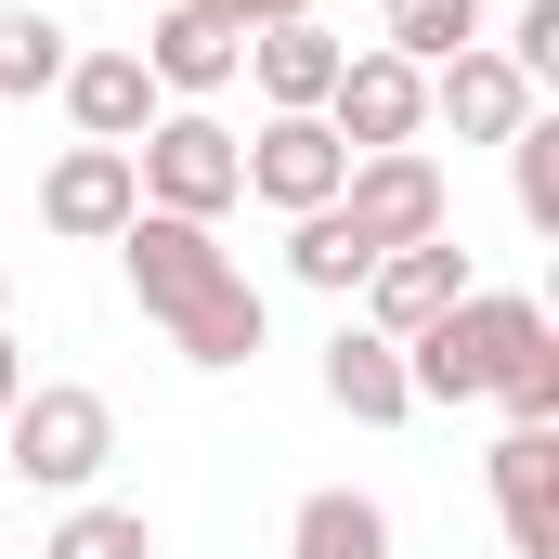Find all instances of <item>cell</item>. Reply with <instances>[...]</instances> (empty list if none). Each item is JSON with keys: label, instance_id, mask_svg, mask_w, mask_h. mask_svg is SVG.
Instances as JSON below:
<instances>
[{"label": "cell", "instance_id": "1", "mask_svg": "<svg viewBox=\"0 0 559 559\" xmlns=\"http://www.w3.org/2000/svg\"><path fill=\"white\" fill-rule=\"evenodd\" d=\"M118 261H131L143 312L169 325V352L182 365H248L261 352V286L235 274V248L209 235V222H169V209H131V235H118Z\"/></svg>", "mask_w": 559, "mask_h": 559}, {"label": "cell", "instance_id": "2", "mask_svg": "<svg viewBox=\"0 0 559 559\" xmlns=\"http://www.w3.org/2000/svg\"><path fill=\"white\" fill-rule=\"evenodd\" d=\"M534 338H547V312H534V299L468 286L442 325H417V338H404V391H417V404H495V391H508V365H521Z\"/></svg>", "mask_w": 559, "mask_h": 559}, {"label": "cell", "instance_id": "3", "mask_svg": "<svg viewBox=\"0 0 559 559\" xmlns=\"http://www.w3.org/2000/svg\"><path fill=\"white\" fill-rule=\"evenodd\" d=\"M118 455V404L79 391V378H26L13 417H0V468L39 481V495H92V468Z\"/></svg>", "mask_w": 559, "mask_h": 559}, {"label": "cell", "instance_id": "4", "mask_svg": "<svg viewBox=\"0 0 559 559\" xmlns=\"http://www.w3.org/2000/svg\"><path fill=\"white\" fill-rule=\"evenodd\" d=\"M131 182H143V209H169V222H222V209L248 195V143L222 131L209 105H169V118L131 143Z\"/></svg>", "mask_w": 559, "mask_h": 559}, {"label": "cell", "instance_id": "5", "mask_svg": "<svg viewBox=\"0 0 559 559\" xmlns=\"http://www.w3.org/2000/svg\"><path fill=\"white\" fill-rule=\"evenodd\" d=\"M338 222L391 261V248H429V235H455V195H442V169H429L417 143H391V156H352V182H338Z\"/></svg>", "mask_w": 559, "mask_h": 559}, {"label": "cell", "instance_id": "6", "mask_svg": "<svg viewBox=\"0 0 559 559\" xmlns=\"http://www.w3.org/2000/svg\"><path fill=\"white\" fill-rule=\"evenodd\" d=\"M312 118L338 131V156H391V143L429 131V79L404 66V52H352V66H338V92H325Z\"/></svg>", "mask_w": 559, "mask_h": 559}, {"label": "cell", "instance_id": "7", "mask_svg": "<svg viewBox=\"0 0 559 559\" xmlns=\"http://www.w3.org/2000/svg\"><path fill=\"white\" fill-rule=\"evenodd\" d=\"M131 209H143L131 143H66V156H52V182H39V222H52L66 248H118V235H131Z\"/></svg>", "mask_w": 559, "mask_h": 559}, {"label": "cell", "instance_id": "8", "mask_svg": "<svg viewBox=\"0 0 559 559\" xmlns=\"http://www.w3.org/2000/svg\"><path fill=\"white\" fill-rule=\"evenodd\" d=\"M66 118H79V143H143L156 118H169V92L143 79V52H66Z\"/></svg>", "mask_w": 559, "mask_h": 559}, {"label": "cell", "instance_id": "9", "mask_svg": "<svg viewBox=\"0 0 559 559\" xmlns=\"http://www.w3.org/2000/svg\"><path fill=\"white\" fill-rule=\"evenodd\" d=\"M455 299H468V248H455V235H429V248H391V261L365 274V312H378V338H391V352H404L417 325H442Z\"/></svg>", "mask_w": 559, "mask_h": 559}, {"label": "cell", "instance_id": "10", "mask_svg": "<svg viewBox=\"0 0 559 559\" xmlns=\"http://www.w3.org/2000/svg\"><path fill=\"white\" fill-rule=\"evenodd\" d=\"M338 182H352V156H338V131H325V118H274V131L248 143V195H261V209H286V222H299V209H325Z\"/></svg>", "mask_w": 559, "mask_h": 559}, {"label": "cell", "instance_id": "11", "mask_svg": "<svg viewBox=\"0 0 559 559\" xmlns=\"http://www.w3.org/2000/svg\"><path fill=\"white\" fill-rule=\"evenodd\" d=\"M429 118L455 143H508L534 118V79H521L508 52H455V66H429Z\"/></svg>", "mask_w": 559, "mask_h": 559}, {"label": "cell", "instance_id": "12", "mask_svg": "<svg viewBox=\"0 0 559 559\" xmlns=\"http://www.w3.org/2000/svg\"><path fill=\"white\" fill-rule=\"evenodd\" d=\"M235 66H248V39H235L222 13H195V0H156V39H143V79H156V92L209 105V92H222Z\"/></svg>", "mask_w": 559, "mask_h": 559}, {"label": "cell", "instance_id": "13", "mask_svg": "<svg viewBox=\"0 0 559 559\" xmlns=\"http://www.w3.org/2000/svg\"><path fill=\"white\" fill-rule=\"evenodd\" d=\"M495 521L521 559H559V429H508L495 442Z\"/></svg>", "mask_w": 559, "mask_h": 559}, {"label": "cell", "instance_id": "14", "mask_svg": "<svg viewBox=\"0 0 559 559\" xmlns=\"http://www.w3.org/2000/svg\"><path fill=\"white\" fill-rule=\"evenodd\" d=\"M325 404H338V417H365V429H404V417H417L404 352H391L378 325H338V338H325Z\"/></svg>", "mask_w": 559, "mask_h": 559}, {"label": "cell", "instance_id": "15", "mask_svg": "<svg viewBox=\"0 0 559 559\" xmlns=\"http://www.w3.org/2000/svg\"><path fill=\"white\" fill-rule=\"evenodd\" d=\"M248 66H261V92H274V118H312V105L338 92V66H352V39H325V26L299 13V26H261V39H248Z\"/></svg>", "mask_w": 559, "mask_h": 559}, {"label": "cell", "instance_id": "16", "mask_svg": "<svg viewBox=\"0 0 559 559\" xmlns=\"http://www.w3.org/2000/svg\"><path fill=\"white\" fill-rule=\"evenodd\" d=\"M286 559H391V508L378 495H299Z\"/></svg>", "mask_w": 559, "mask_h": 559}, {"label": "cell", "instance_id": "17", "mask_svg": "<svg viewBox=\"0 0 559 559\" xmlns=\"http://www.w3.org/2000/svg\"><path fill=\"white\" fill-rule=\"evenodd\" d=\"M286 274L338 299V286H365V274H378V248H365V235L338 222V195H325V209H299V235H286Z\"/></svg>", "mask_w": 559, "mask_h": 559}, {"label": "cell", "instance_id": "18", "mask_svg": "<svg viewBox=\"0 0 559 559\" xmlns=\"http://www.w3.org/2000/svg\"><path fill=\"white\" fill-rule=\"evenodd\" d=\"M378 52H404V66H455V52H481V0H391V39Z\"/></svg>", "mask_w": 559, "mask_h": 559}, {"label": "cell", "instance_id": "19", "mask_svg": "<svg viewBox=\"0 0 559 559\" xmlns=\"http://www.w3.org/2000/svg\"><path fill=\"white\" fill-rule=\"evenodd\" d=\"M66 79V26L52 13H0V105H39Z\"/></svg>", "mask_w": 559, "mask_h": 559}, {"label": "cell", "instance_id": "20", "mask_svg": "<svg viewBox=\"0 0 559 559\" xmlns=\"http://www.w3.org/2000/svg\"><path fill=\"white\" fill-rule=\"evenodd\" d=\"M52 559H156V521L143 508H66Z\"/></svg>", "mask_w": 559, "mask_h": 559}, {"label": "cell", "instance_id": "21", "mask_svg": "<svg viewBox=\"0 0 559 559\" xmlns=\"http://www.w3.org/2000/svg\"><path fill=\"white\" fill-rule=\"evenodd\" d=\"M508 169H521V222L559 235V118H521L508 131Z\"/></svg>", "mask_w": 559, "mask_h": 559}, {"label": "cell", "instance_id": "22", "mask_svg": "<svg viewBox=\"0 0 559 559\" xmlns=\"http://www.w3.org/2000/svg\"><path fill=\"white\" fill-rule=\"evenodd\" d=\"M495 404H508V429H559V325L508 365V391H495Z\"/></svg>", "mask_w": 559, "mask_h": 559}, {"label": "cell", "instance_id": "23", "mask_svg": "<svg viewBox=\"0 0 559 559\" xmlns=\"http://www.w3.org/2000/svg\"><path fill=\"white\" fill-rule=\"evenodd\" d=\"M508 66H521V79H559V0H521V26H508Z\"/></svg>", "mask_w": 559, "mask_h": 559}, {"label": "cell", "instance_id": "24", "mask_svg": "<svg viewBox=\"0 0 559 559\" xmlns=\"http://www.w3.org/2000/svg\"><path fill=\"white\" fill-rule=\"evenodd\" d=\"M195 13H222V26H235V39H261V26H299V13H312V0H195Z\"/></svg>", "mask_w": 559, "mask_h": 559}, {"label": "cell", "instance_id": "25", "mask_svg": "<svg viewBox=\"0 0 559 559\" xmlns=\"http://www.w3.org/2000/svg\"><path fill=\"white\" fill-rule=\"evenodd\" d=\"M13 391H26V352H13V338H0V417H13Z\"/></svg>", "mask_w": 559, "mask_h": 559}, {"label": "cell", "instance_id": "26", "mask_svg": "<svg viewBox=\"0 0 559 559\" xmlns=\"http://www.w3.org/2000/svg\"><path fill=\"white\" fill-rule=\"evenodd\" d=\"M0 286H13V274H0Z\"/></svg>", "mask_w": 559, "mask_h": 559}]
</instances>
